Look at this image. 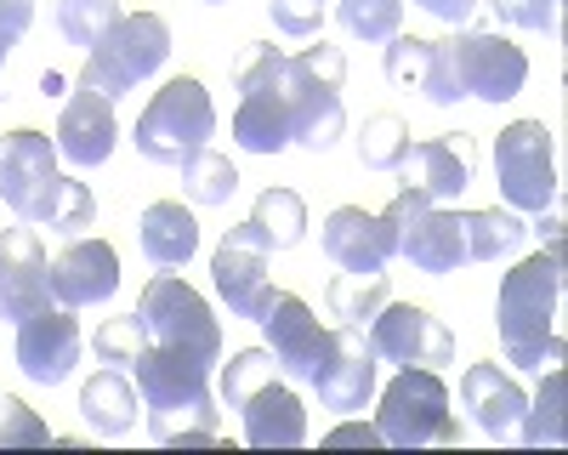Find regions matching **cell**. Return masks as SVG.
Here are the masks:
<instances>
[{"instance_id":"cell-1","label":"cell","mask_w":568,"mask_h":455,"mask_svg":"<svg viewBox=\"0 0 568 455\" xmlns=\"http://www.w3.org/2000/svg\"><path fill=\"white\" fill-rule=\"evenodd\" d=\"M131 376H136L154 444H222V410L211 398L205 358L149 342V353L131 364Z\"/></svg>"},{"instance_id":"cell-2","label":"cell","mask_w":568,"mask_h":455,"mask_svg":"<svg viewBox=\"0 0 568 455\" xmlns=\"http://www.w3.org/2000/svg\"><path fill=\"white\" fill-rule=\"evenodd\" d=\"M557 307H562V256L540 251L529 262H517L500 296H495V325H500V347L506 364L517 371H546V364H562L568 342L557 331Z\"/></svg>"},{"instance_id":"cell-3","label":"cell","mask_w":568,"mask_h":455,"mask_svg":"<svg viewBox=\"0 0 568 455\" xmlns=\"http://www.w3.org/2000/svg\"><path fill=\"white\" fill-rule=\"evenodd\" d=\"M342 80H347V58L342 46H307V52L284 58V114H291V143H302L307 154H324L342 143L347 131V109H342Z\"/></svg>"},{"instance_id":"cell-4","label":"cell","mask_w":568,"mask_h":455,"mask_svg":"<svg viewBox=\"0 0 568 455\" xmlns=\"http://www.w3.org/2000/svg\"><path fill=\"white\" fill-rule=\"evenodd\" d=\"M211 131H216V103H211L205 80L176 74V80H165L154 91V103L142 109L131 143H136V154L149 165H182L187 154L205 149Z\"/></svg>"},{"instance_id":"cell-5","label":"cell","mask_w":568,"mask_h":455,"mask_svg":"<svg viewBox=\"0 0 568 455\" xmlns=\"http://www.w3.org/2000/svg\"><path fill=\"white\" fill-rule=\"evenodd\" d=\"M375 433L393 449H420V444H460V422L449 410V387L426 364H404V371L382 387V410H375Z\"/></svg>"},{"instance_id":"cell-6","label":"cell","mask_w":568,"mask_h":455,"mask_svg":"<svg viewBox=\"0 0 568 455\" xmlns=\"http://www.w3.org/2000/svg\"><path fill=\"white\" fill-rule=\"evenodd\" d=\"M171 58V23L160 12H131L109 29L103 46H91L85 52V85L103 91V98H125V91H136V80L160 74V63Z\"/></svg>"},{"instance_id":"cell-7","label":"cell","mask_w":568,"mask_h":455,"mask_svg":"<svg viewBox=\"0 0 568 455\" xmlns=\"http://www.w3.org/2000/svg\"><path fill=\"white\" fill-rule=\"evenodd\" d=\"M136 318H142V331H149L154 347H182L205 364L222 358V325L211 318L205 296L187 280H176V273H154V280L142 285Z\"/></svg>"},{"instance_id":"cell-8","label":"cell","mask_w":568,"mask_h":455,"mask_svg":"<svg viewBox=\"0 0 568 455\" xmlns=\"http://www.w3.org/2000/svg\"><path fill=\"white\" fill-rule=\"evenodd\" d=\"M58 189H63L58 143L34 125H18L0 143V205L29 228H45L52 222V205H58Z\"/></svg>"},{"instance_id":"cell-9","label":"cell","mask_w":568,"mask_h":455,"mask_svg":"<svg viewBox=\"0 0 568 455\" xmlns=\"http://www.w3.org/2000/svg\"><path fill=\"white\" fill-rule=\"evenodd\" d=\"M495 182L511 211L540 216L557 205V160H551L546 120H511L495 136Z\"/></svg>"},{"instance_id":"cell-10","label":"cell","mask_w":568,"mask_h":455,"mask_svg":"<svg viewBox=\"0 0 568 455\" xmlns=\"http://www.w3.org/2000/svg\"><path fill=\"white\" fill-rule=\"evenodd\" d=\"M393 240H398V256L420 273H455L466 267V222L460 211H438L433 200H420L415 189H398V200L382 211Z\"/></svg>"},{"instance_id":"cell-11","label":"cell","mask_w":568,"mask_h":455,"mask_svg":"<svg viewBox=\"0 0 568 455\" xmlns=\"http://www.w3.org/2000/svg\"><path fill=\"white\" fill-rule=\"evenodd\" d=\"M449 58H455V80L460 98H484V103H511L529 80V58L524 46H511L506 34H484V29H455Z\"/></svg>"},{"instance_id":"cell-12","label":"cell","mask_w":568,"mask_h":455,"mask_svg":"<svg viewBox=\"0 0 568 455\" xmlns=\"http://www.w3.org/2000/svg\"><path fill=\"white\" fill-rule=\"evenodd\" d=\"M256 325L267 331V353H273V364H278V376L313 387L318 364H324V353H329V331L313 318V307H307L302 296H291V291H267Z\"/></svg>"},{"instance_id":"cell-13","label":"cell","mask_w":568,"mask_h":455,"mask_svg":"<svg viewBox=\"0 0 568 455\" xmlns=\"http://www.w3.org/2000/svg\"><path fill=\"white\" fill-rule=\"evenodd\" d=\"M364 336H369L375 358H387V364H426V371L455 364V331L415 302H387L364 325Z\"/></svg>"},{"instance_id":"cell-14","label":"cell","mask_w":568,"mask_h":455,"mask_svg":"<svg viewBox=\"0 0 568 455\" xmlns=\"http://www.w3.org/2000/svg\"><path fill=\"white\" fill-rule=\"evenodd\" d=\"M40 307H58L52 296V267H45V251H40V234L29 222L7 228L0 234V318L23 325L29 313Z\"/></svg>"},{"instance_id":"cell-15","label":"cell","mask_w":568,"mask_h":455,"mask_svg":"<svg viewBox=\"0 0 568 455\" xmlns=\"http://www.w3.org/2000/svg\"><path fill=\"white\" fill-rule=\"evenodd\" d=\"M80 364V325L74 307H40L18 325V371L40 387H63Z\"/></svg>"},{"instance_id":"cell-16","label":"cell","mask_w":568,"mask_h":455,"mask_svg":"<svg viewBox=\"0 0 568 455\" xmlns=\"http://www.w3.org/2000/svg\"><path fill=\"white\" fill-rule=\"evenodd\" d=\"M471 182V136L455 131V136H426V143H409L404 160H398V189H415L420 200H455Z\"/></svg>"},{"instance_id":"cell-17","label":"cell","mask_w":568,"mask_h":455,"mask_svg":"<svg viewBox=\"0 0 568 455\" xmlns=\"http://www.w3.org/2000/svg\"><path fill=\"white\" fill-rule=\"evenodd\" d=\"M375 371H382V364H375V347H369L364 331H353V325L329 331V353L313 376L318 404L324 410H364L369 393H375Z\"/></svg>"},{"instance_id":"cell-18","label":"cell","mask_w":568,"mask_h":455,"mask_svg":"<svg viewBox=\"0 0 568 455\" xmlns=\"http://www.w3.org/2000/svg\"><path fill=\"white\" fill-rule=\"evenodd\" d=\"M114 143H120L114 103L80 80V91L63 103V120H58V154H63L69 165H80V171H98V165H109Z\"/></svg>"},{"instance_id":"cell-19","label":"cell","mask_w":568,"mask_h":455,"mask_svg":"<svg viewBox=\"0 0 568 455\" xmlns=\"http://www.w3.org/2000/svg\"><path fill=\"white\" fill-rule=\"evenodd\" d=\"M324 256L336 262L342 273H382L398 256V240H393L387 216L342 205V211H329V222H324Z\"/></svg>"},{"instance_id":"cell-20","label":"cell","mask_w":568,"mask_h":455,"mask_svg":"<svg viewBox=\"0 0 568 455\" xmlns=\"http://www.w3.org/2000/svg\"><path fill=\"white\" fill-rule=\"evenodd\" d=\"M120 291V256L109 240H74L52 262V296L58 307H98Z\"/></svg>"},{"instance_id":"cell-21","label":"cell","mask_w":568,"mask_h":455,"mask_svg":"<svg viewBox=\"0 0 568 455\" xmlns=\"http://www.w3.org/2000/svg\"><path fill=\"white\" fill-rule=\"evenodd\" d=\"M233 410L245 416V444H256V449H296V444H307V410L278 376L256 382Z\"/></svg>"},{"instance_id":"cell-22","label":"cell","mask_w":568,"mask_h":455,"mask_svg":"<svg viewBox=\"0 0 568 455\" xmlns=\"http://www.w3.org/2000/svg\"><path fill=\"white\" fill-rule=\"evenodd\" d=\"M302 234H307V205L296 189H262L251 216L227 228V240L251 251H296Z\"/></svg>"},{"instance_id":"cell-23","label":"cell","mask_w":568,"mask_h":455,"mask_svg":"<svg viewBox=\"0 0 568 455\" xmlns=\"http://www.w3.org/2000/svg\"><path fill=\"white\" fill-rule=\"evenodd\" d=\"M460 404L471 410V422H478L489 438H511L517 433V416H524V404H529V393L517 387L511 376H500V364H466Z\"/></svg>"},{"instance_id":"cell-24","label":"cell","mask_w":568,"mask_h":455,"mask_svg":"<svg viewBox=\"0 0 568 455\" xmlns=\"http://www.w3.org/2000/svg\"><path fill=\"white\" fill-rule=\"evenodd\" d=\"M211 280H216V296L227 302L233 318H256L262 302H267V251H251V245H233L222 240V251L211 256Z\"/></svg>"},{"instance_id":"cell-25","label":"cell","mask_w":568,"mask_h":455,"mask_svg":"<svg viewBox=\"0 0 568 455\" xmlns=\"http://www.w3.org/2000/svg\"><path fill=\"white\" fill-rule=\"evenodd\" d=\"M136 240H142V256H149L154 267H187V262H194V251H200V222H194V211H187V205L160 200V205L142 211Z\"/></svg>"},{"instance_id":"cell-26","label":"cell","mask_w":568,"mask_h":455,"mask_svg":"<svg viewBox=\"0 0 568 455\" xmlns=\"http://www.w3.org/2000/svg\"><path fill=\"white\" fill-rule=\"evenodd\" d=\"M233 143L245 154H278L291 143V114H284V80L273 91H251L233 109Z\"/></svg>"},{"instance_id":"cell-27","label":"cell","mask_w":568,"mask_h":455,"mask_svg":"<svg viewBox=\"0 0 568 455\" xmlns=\"http://www.w3.org/2000/svg\"><path fill=\"white\" fill-rule=\"evenodd\" d=\"M80 416L91 433H103V438H125L136 427V387L125 382V371H98L85 387H80Z\"/></svg>"},{"instance_id":"cell-28","label":"cell","mask_w":568,"mask_h":455,"mask_svg":"<svg viewBox=\"0 0 568 455\" xmlns=\"http://www.w3.org/2000/svg\"><path fill=\"white\" fill-rule=\"evenodd\" d=\"M460 222H466V262H500L506 251H517V245H524V234H529L524 211H500V205L460 211Z\"/></svg>"},{"instance_id":"cell-29","label":"cell","mask_w":568,"mask_h":455,"mask_svg":"<svg viewBox=\"0 0 568 455\" xmlns=\"http://www.w3.org/2000/svg\"><path fill=\"white\" fill-rule=\"evenodd\" d=\"M329 313L342 318V325H353V331H364L375 313H382L393 296H387V273H336L329 280Z\"/></svg>"},{"instance_id":"cell-30","label":"cell","mask_w":568,"mask_h":455,"mask_svg":"<svg viewBox=\"0 0 568 455\" xmlns=\"http://www.w3.org/2000/svg\"><path fill=\"white\" fill-rule=\"evenodd\" d=\"M176 171H182V194L194 205H227L233 194H240V171H233L227 154L200 149V154H187Z\"/></svg>"},{"instance_id":"cell-31","label":"cell","mask_w":568,"mask_h":455,"mask_svg":"<svg viewBox=\"0 0 568 455\" xmlns=\"http://www.w3.org/2000/svg\"><path fill=\"white\" fill-rule=\"evenodd\" d=\"M52 18H58V34L69 40V46H103L109 40V29L125 18L120 12V0H58L52 7Z\"/></svg>"},{"instance_id":"cell-32","label":"cell","mask_w":568,"mask_h":455,"mask_svg":"<svg viewBox=\"0 0 568 455\" xmlns=\"http://www.w3.org/2000/svg\"><path fill=\"white\" fill-rule=\"evenodd\" d=\"M517 438L524 444H562V371H546L535 404H524V416H517Z\"/></svg>"},{"instance_id":"cell-33","label":"cell","mask_w":568,"mask_h":455,"mask_svg":"<svg viewBox=\"0 0 568 455\" xmlns=\"http://www.w3.org/2000/svg\"><path fill=\"white\" fill-rule=\"evenodd\" d=\"M404 149H409V125L398 114H369L364 120V131H358V165L364 171H398Z\"/></svg>"},{"instance_id":"cell-34","label":"cell","mask_w":568,"mask_h":455,"mask_svg":"<svg viewBox=\"0 0 568 455\" xmlns=\"http://www.w3.org/2000/svg\"><path fill=\"white\" fill-rule=\"evenodd\" d=\"M336 23L353 40H393L404 23V0H336Z\"/></svg>"},{"instance_id":"cell-35","label":"cell","mask_w":568,"mask_h":455,"mask_svg":"<svg viewBox=\"0 0 568 455\" xmlns=\"http://www.w3.org/2000/svg\"><path fill=\"white\" fill-rule=\"evenodd\" d=\"M91 353H98L103 364H114V371H131V364L149 353V331H142V318H109V325H98V336H91Z\"/></svg>"},{"instance_id":"cell-36","label":"cell","mask_w":568,"mask_h":455,"mask_svg":"<svg viewBox=\"0 0 568 455\" xmlns=\"http://www.w3.org/2000/svg\"><path fill=\"white\" fill-rule=\"evenodd\" d=\"M52 234H63V240H85L91 228H98V200H91V189L85 182H74V176H63V189H58V205H52Z\"/></svg>"},{"instance_id":"cell-37","label":"cell","mask_w":568,"mask_h":455,"mask_svg":"<svg viewBox=\"0 0 568 455\" xmlns=\"http://www.w3.org/2000/svg\"><path fill=\"white\" fill-rule=\"evenodd\" d=\"M284 80V52L273 40H256L245 46L240 58H233V85H240V98H251V91H273Z\"/></svg>"},{"instance_id":"cell-38","label":"cell","mask_w":568,"mask_h":455,"mask_svg":"<svg viewBox=\"0 0 568 455\" xmlns=\"http://www.w3.org/2000/svg\"><path fill=\"white\" fill-rule=\"evenodd\" d=\"M58 433L45 427L34 410L23 404V398H0V449H34V444H52Z\"/></svg>"},{"instance_id":"cell-39","label":"cell","mask_w":568,"mask_h":455,"mask_svg":"<svg viewBox=\"0 0 568 455\" xmlns=\"http://www.w3.org/2000/svg\"><path fill=\"white\" fill-rule=\"evenodd\" d=\"M267 376H273V353L267 347H240L222 364V398H227V410L240 404L256 382H267Z\"/></svg>"},{"instance_id":"cell-40","label":"cell","mask_w":568,"mask_h":455,"mask_svg":"<svg viewBox=\"0 0 568 455\" xmlns=\"http://www.w3.org/2000/svg\"><path fill=\"white\" fill-rule=\"evenodd\" d=\"M420 91L433 109H455L460 103V80H455V58H449V40H433L426 52V74H420Z\"/></svg>"},{"instance_id":"cell-41","label":"cell","mask_w":568,"mask_h":455,"mask_svg":"<svg viewBox=\"0 0 568 455\" xmlns=\"http://www.w3.org/2000/svg\"><path fill=\"white\" fill-rule=\"evenodd\" d=\"M495 12L511 29H535V34H557L562 29V0H495Z\"/></svg>"},{"instance_id":"cell-42","label":"cell","mask_w":568,"mask_h":455,"mask_svg":"<svg viewBox=\"0 0 568 455\" xmlns=\"http://www.w3.org/2000/svg\"><path fill=\"white\" fill-rule=\"evenodd\" d=\"M426 52H433V40H420V34H393V40H387V80H393V85H420Z\"/></svg>"},{"instance_id":"cell-43","label":"cell","mask_w":568,"mask_h":455,"mask_svg":"<svg viewBox=\"0 0 568 455\" xmlns=\"http://www.w3.org/2000/svg\"><path fill=\"white\" fill-rule=\"evenodd\" d=\"M273 12V29L291 34V40H313L318 23H324V0H267Z\"/></svg>"},{"instance_id":"cell-44","label":"cell","mask_w":568,"mask_h":455,"mask_svg":"<svg viewBox=\"0 0 568 455\" xmlns=\"http://www.w3.org/2000/svg\"><path fill=\"white\" fill-rule=\"evenodd\" d=\"M29 23H34V0H0V46H12L29 34Z\"/></svg>"},{"instance_id":"cell-45","label":"cell","mask_w":568,"mask_h":455,"mask_svg":"<svg viewBox=\"0 0 568 455\" xmlns=\"http://www.w3.org/2000/svg\"><path fill=\"white\" fill-rule=\"evenodd\" d=\"M420 12H433L438 23H449V29H460V23H471V12H478V0H415Z\"/></svg>"},{"instance_id":"cell-46","label":"cell","mask_w":568,"mask_h":455,"mask_svg":"<svg viewBox=\"0 0 568 455\" xmlns=\"http://www.w3.org/2000/svg\"><path fill=\"white\" fill-rule=\"evenodd\" d=\"M324 444H382V433H375V422H347V427H336V433H329Z\"/></svg>"},{"instance_id":"cell-47","label":"cell","mask_w":568,"mask_h":455,"mask_svg":"<svg viewBox=\"0 0 568 455\" xmlns=\"http://www.w3.org/2000/svg\"><path fill=\"white\" fill-rule=\"evenodd\" d=\"M535 234L546 240V251H557V256H562V211H557V205H551V211H540Z\"/></svg>"},{"instance_id":"cell-48","label":"cell","mask_w":568,"mask_h":455,"mask_svg":"<svg viewBox=\"0 0 568 455\" xmlns=\"http://www.w3.org/2000/svg\"><path fill=\"white\" fill-rule=\"evenodd\" d=\"M40 91H45V98H58V91H63V74L45 69V74H40Z\"/></svg>"},{"instance_id":"cell-49","label":"cell","mask_w":568,"mask_h":455,"mask_svg":"<svg viewBox=\"0 0 568 455\" xmlns=\"http://www.w3.org/2000/svg\"><path fill=\"white\" fill-rule=\"evenodd\" d=\"M0 69H7V46H0Z\"/></svg>"},{"instance_id":"cell-50","label":"cell","mask_w":568,"mask_h":455,"mask_svg":"<svg viewBox=\"0 0 568 455\" xmlns=\"http://www.w3.org/2000/svg\"><path fill=\"white\" fill-rule=\"evenodd\" d=\"M211 7H222V0H211Z\"/></svg>"}]
</instances>
